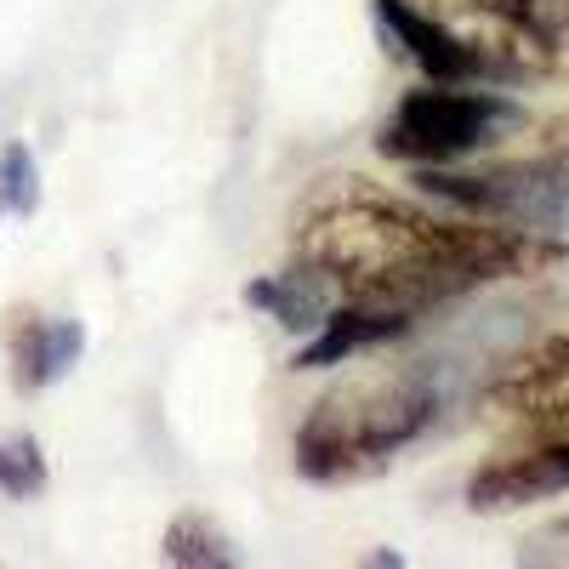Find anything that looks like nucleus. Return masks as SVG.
<instances>
[{
	"label": "nucleus",
	"mask_w": 569,
	"mask_h": 569,
	"mask_svg": "<svg viewBox=\"0 0 569 569\" xmlns=\"http://www.w3.org/2000/svg\"><path fill=\"white\" fill-rule=\"evenodd\" d=\"M569 246L558 233L512 228L490 217H433L359 177L319 188L302 228L297 262H308L337 302L427 313L501 279H536L558 268Z\"/></svg>",
	"instance_id": "nucleus-1"
},
{
	"label": "nucleus",
	"mask_w": 569,
	"mask_h": 569,
	"mask_svg": "<svg viewBox=\"0 0 569 569\" xmlns=\"http://www.w3.org/2000/svg\"><path fill=\"white\" fill-rule=\"evenodd\" d=\"M445 410V388L433 370H393L382 382H359L313 405L297 427V472L308 485H348L382 472L399 450H410Z\"/></svg>",
	"instance_id": "nucleus-2"
},
{
	"label": "nucleus",
	"mask_w": 569,
	"mask_h": 569,
	"mask_svg": "<svg viewBox=\"0 0 569 569\" xmlns=\"http://www.w3.org/2000/svg\"><path fill=\"white\" fill-rule=\"evenodd\" d=\"M525 126V109L501 91H479V86H427V91H405L399 109L388 114L376 149L405 166H450L501 142L507 131Z\"/></svg>",
	"instance_id": "nucleus-3"
},
{
	"label": "nucleus",
	"mask_w": 569,
	"mask_h": 569,
	"mask_svg": "<svg viewBox=\"0 0 569 569\" xmlns=\"http://www.w3.org/2000/svg\"><path fill=\"white\" fill-rule=\"evenodd\" d=\"M416 188L467 217H490L536 233H569V154L541 149L536 160H512L496 171H445L416 166Z\"/></svg>",
	"instance_id": "nucleus-4"
},
{
	"label": "nucleus",
	"mask_w": 569,
	"mask_h": 569,
	"mask_svg": "<svg viewBox=\"0 0 569 569\" xmlns=\"http://www.w3.org/2000/svg\"><path fill=\"white\" fill-rule=\"evenodd\" d=\"M376 29H382L388 52L405 58L416 74L439 80V86H496V80H525L507 52H496L490 40L450 29L439 12L416 7V0H370Z\"/></svg>",
	"instance_id": "nucleus-5"
},
{
	"label": "nucleus",
	"mask_w": 569,
	"mask_h": 569,
	"mask_svg": "<svg viewBox=\"0 0 569 569\" xmlns=\"http://www.w3.org/2000/svg\"><path fill=\"white\" fill-rule=\"evenodd\" d=\"M485 410L512 421L518 439L569 433V330L512 353L485 388Z\"/></svg>",
	"instance_id": "nucleus-6"
},
{
	"label": "nucleus",
	"mask_w": 569,
	"mask_h": 569,
	"mask_svg": "<svg viewBox=\"0 0 569 569\" xmlns=\"http://www.w3.org/2000/svg\"><path fill=\"white\" fill-rule=\"evenodd\" d=\"M569 490V433H541L518 439L512 450L490 456L467 479V507L472 512H512L530 501H552Z\"/></svg>",
	"instance_id": "nucleus-7"
},
{
	"label": "nucleus",
	"mask_w": 569,
	"mask_h": 569,
	"mask_svg": "<svg viewBox=\"0 0 569 569\" xmlns=\"http://www.w3.org/2000/svg\"><path fill=\"white\" fill-rule=\"evenodd\" d=\"M433 7L479 23L485 40L525 74H541L569 40V0H433Z\"/></svg>",
	"instance_id": "nucleus-8"
},
{
	"label": "nucleus",
	"mask_w": 569,
	"mask_h": 569,
	"mask_svg": "<svg viewBox=\"0 0 569 569\" xmlns=\"http://www.w3.org/2000/svg\"><path fill=\"white\" fill-rule=\"evenodd\" d=\"M416 330V313H399V308H365V302H337L325 313V325L313 330V342L297 353V370H325V365H342L365 348H382V342H399Z\"/></svg>",
	"instance_id": "nucleus-9"
},
{
	"label": "nucleus",
	"mask_w": 569,
	"mask_h": 569,
	"mask_svg": "<svg viewBox=\"0 0 569 569\" xmlns=\"http://www.w3.org/2000/svg\"><path fill=\"white\" fill-rule=\"evenodd\" d=\"M86 353V330L80 319H40V313H18L12 319V376L23 393H40L63 382Z\"/></svg>",
	"instance_id": "nucleus-10"
},
{
	"label": "nucleus",
	"mask_w": 569,
	"mask_h": 569,
	"mask_svg": "<svg viewBox=\"0 0 569 569\" xmlns=\"http://www.w3.org/2000/svg\"><path fill=\"white\" fill-rule=\"evenodd\" d=\"M246 302H251L257 313H268L273 325H284V330H319L325 313L337 308L330 284H325L308 262L284 268V273H262V279H251V284H246Z\"/></svg>",
	"instance_id": "nucleus-11"
},
{
	"label": "nucleus",
	"mask_w": 569,
	"mask_h": 569,
	"mask_svg": "<svg viewBox=\"0 0 569 569\" xmlns=\"http://www.w3.org/2000/svg\"><path fill=\"white\" fill-rule=\"evenodd\" d=\"M166 563H177V569H233L240 563V547H233L211 518H177V525L166 530Z\"/></svg>",
	"instance_id": "nucleus-12"
},
{
	"label": "nucleus",
	"mask_w": 569,
	"mask_h": 569,
	"mask_svg": "<svg viewBox=\"0 0 569 569\" xmlns=\"http://www.w3.org/2000/svg\"><path fill=\"white\" fill-rule=\"evenodd\" d=\"M46 490V456L29 433H12L0 439V496L12 501H34Z\"/></svg>",
	"instance_id": "nucleus-13"
},
{
	"label": "nucleus",
	"mask_w": 569,
	"mask_h": 569,
	"mask_svg": "<svg viewBox=\"0 0 569 569\" xmlns=\"http://www.w3.org/2000/svg\"><path fill=\"white\" fill-rule=\"evenodd\" d=\"M40 206V166L23 142L0 149V217H29Z\"/></svg>",
	"instance_id": "nucleus-14"
},
{
	"label": "nucleus",
	"mask_w": 569,
	"mask_h": 569,
	"mask_svg": "<svg viewBox=\"0 0 569 569\" xmlns=\"http://www.w3.org/2000/svg\"><path fill=\"white\" fill-rule=\"evenodd\" d=\"M518 563H569V512L541 525L525 547H518Z\"/></svg>",
	"instance_id": "nucleus-15"
},
{
	"label": "nucleus",
	"mask_w": 569,
	"mask_h": 569,
	"mask_svg": "<svg viewBox=\"0 0 569 569\" xmlns=\"http://www.w3.org/2000/svg\"><path fill=\"white\" fill-rule=\"evenodd\" d=\"M541 149H558V154H569V120L547 126V137H541Z\"/></svg>",
	"instance_id": "nucleus-16"
}]
</instances>
